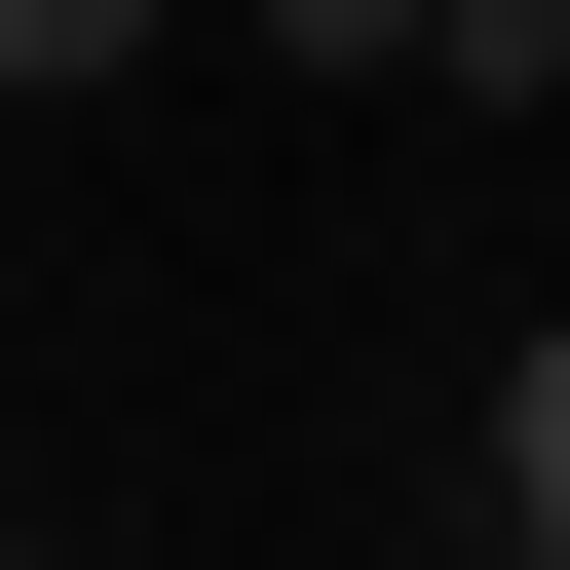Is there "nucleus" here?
<instances>
[{
	"label": "nucleus",
	"mask_w": 570,
	"mask_h": 570,
	"mask_svg": "<svg viewBox=\"0 0 570 570\" xmlns=\"http://www.w3.org/2000/svg\"><path fill=\"white\" fill-rule=\"evenodd\" d=\"M456 494H494V570H570V343H494V419H456Z\"/></svg>",
	"instance_id": "f257e3e1"
},
{
	"label": "nucleus",
	"mask_w": 570,
	"mask_h": 570,
	"mask_svg": "<svg viewBox=\"0 0 570 570\" xmlns=\"http://www.w3.org/2000/svg\"><path fill=\"white\" fill-rule=\"evenodd\" d=\"M153 39H190V0H0V77H39V115H77V77H153Z\"/></svg>",
	"instance_id": "f03ea898"
},
{
	"label": "nucleus",
	"mask_w": 570,
	"mask_h": 570,
	"mask_svg": "<svg viewBox=\"0 0 570 570\" xmlns=\"http://www.w3.org/2000/svg\"><path fill=\"white\" fill-rule=\"evenodd\" d=\"M266 39H305V77H456V0H266Z\"/></svg>",
	"instance_id": "7ed1b4c3"
},
{
	"label": "nucleus",
	"mask_w": 570,
	"mask_h": 570,
	"mask_svg": "<svg viewBox=\"0 0 570 570\" xmlns=\"http://www.w3.org/2000/svg\"><path fill=\"white\" fill-rule=\"evenodd\" d=\"M456 77H532V115H570V0H456Z\"/></svg>",
	"instance_id": "20e7f679"
}]
</instances>
